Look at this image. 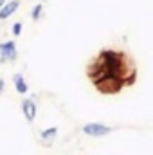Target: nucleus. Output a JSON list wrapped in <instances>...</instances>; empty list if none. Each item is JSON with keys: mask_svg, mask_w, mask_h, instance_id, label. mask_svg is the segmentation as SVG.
Returning a JSON list of instances; mask_svg holds the SVG:
<instances>
[{"mask_svg": "<svg viewBox=\"0 0 153 155\" xmlns=\"http://www.w3.org/2000/svg\"><path fill=\"white\" fill-rule=\"evenodd\" d=\"M86 76L101 94H119L124 87L135 83V65L124 52L105 49L86 67Z\"/></svg>", "mask_w": 153, "mask_h": 155, "instance_id": "1", "label": "nucleus"}, {"mask_svg": "<svg viewBox=\"0 0 153 155\" xmlns=\"http://www.w3.org/2000/svg\"><path fill=\"white\" fill-rule=\"evenodd\" d=\"M114 128L103 124V123H88L83 126V134H86L88 137H105L112 132Z\"/></svg>", "mask_w": 153, "mask_h": 155, "instance_id": "2", "label": "nucleus"}, {"mask_svg": "<svg viewBox=\"0 0 153 155\" xmlns=\"http://www.w3.org/2000/svg\"><path fill=\"white\" fill-rule=\"evenodd\" d=\"M18 56L16 52V45L15 41H4L0 43V61L5 63V61H15Z\"/></svg>", "mask_w": 153, "mask_h": 155, "instance_id": "3", "label": "nucleus"}, {"mask_svg": "<svg viewBox=\"0 0 153 155\" xmlns=\"http://www.w3.org/2000/svg\"><path fill=\"white\" fill-rule=\"evenodd\" d=\"M22 112H24V116H25V119H27V123H33V121L36 119L38 107H36V103H34L33 97H27V99L22 101Z\"/></svg>", "mask_w": 153, "mask_h": 155, "instance_id": "4", "label": "nucleus"}, {"mask_svg": "<svg viewBox=\"0 0 153 155\" xmlns=\"http://www.w3.org/2000/svg\"><path fill=\"white\" fill-rule=\"evenodd\" d=\"M56 134H58V128H56V126L43 130V132L40 134V141H41V144H45V146L52 144V141L56 139Z\"/></svg>", "mask_w": 153, "mask_h": 155, "instance_id": "5", "label": "nucleus"}, {"mask_svg": "<svg viewBox=\"0 0 153 155\" xmlns=\"http://www.w3.org/2000/svg\"><path fill=\"white\" fill-rule=\"evenodd\" d=\"M18 5H20V2L18 0H11L9 4H5L2 9H0V20H5V18H9L16 9H18Z\"/></svg>", "mask_w": 153, "mask_h": 155, "instance_id": "6", "label": "nucleus"}, {"mask_svg": "<svg viewBox=\"0 0 153 155\" xmlns=\"http://www.w3.org/2000/svg\"><path fill=\"white\" fill-rule=\"evenodd\" d=\"M13 81H15V87H16V92L18 94H27L29 88H27V83H25V79H24L22 74H15Z\"/></svg>", "mask_w": 153, "mask_h": 155, "instance_id": "7", "label": "nucleus"}, {"mask_svg": "<svg viewBox=\"0 0 153 155\" xmlns=\"http://www.w3.org/2000/svg\"><path fill=\"white\" fill-rule=\"evenodd\" d=\"M40 15H41V4H38V5L33 9V15H31V16H33V20H38Z\"/></svg>", "mask_w": 153, "mask_h": 155, "instance_id": "8", "label": "nucleus"}, {"mask_svg": "<svg viewBox=\"0 0 153 155\" xmlns=\"http://www.w3.org/2000/svg\"><path fill=\"white\" fill-rule=\"evenodd\" d=\"M20 33H22V24L16 22V24L13 25V35H15V36H20Z\"/></svg>", "mask_w": 153, "mask_h": 155, "instance_id": "9", "label": "nucleus"}, {"mask_svg": "<svg viewBox=\"0 0 153 155\" xmlns=\"http://www.w3.org/2000/svg\"><path fill=\"white\" fill-rule=\"evenodd\" d=\"M4 92V79H0V94Z\"/></svg>", "mask_w": 153, "mask_h": 155, "instance_id": "10", "label": "nucleus"}, {"mask_svg": "<svg viewBox=\"0 0 153 155\" xmlns=\"http://www.w3.org/2000/svg\"><path fill=\"white\" fill-rule=\"evenodd\" d=\"M4 5H5V0H0V9H2Z\"/></svg>", "mask_w": 153, "mask_h": 155, "instance_id": "11", "label": "nucleus"}]
</instances>
